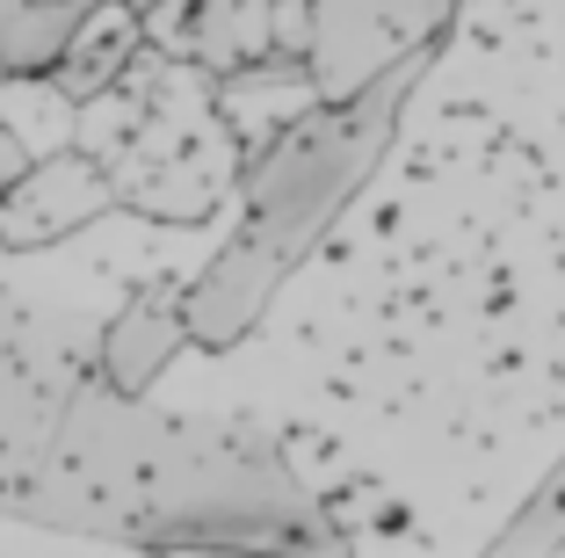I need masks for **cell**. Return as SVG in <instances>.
Returning <instances> with one entry per match:
<instances>
[{
    "label": "cell",
    "instance_id": "cell-1",
    "mask_svg": "<svg viewBox=\"0 0 565 558\" xmlns=\"http://www.w3.org/2000/svg\"><path fill=\"white\" fill-rule=\"evenodd\" d=\"M0 523L152 558H349L276 435L102 378L95 334L0 297Z\"/></svg>",
    "mask_w": 565,
    "mask_h": 558
},
{
    "label": "cell",
    "instance_id": "cell-2",
    "mask_svg": "<svg viewBox=\"0 0 565 558\" xmlns=\"http://www.w3.org/2000/svg\"><path fill=\"white\" fill-rule=\"evenodd\" d=\"M435 51H414L399 66L370 81L349 102H312L305 116H290L276 138L247 152L239 167V218L225 232L196 283H182V313H189V348H239L262 313L276 305V291L290 283V269L333 232V218L363 197V181L377 175V160L399 138L406 102L420 95V81L435 73Z\"/></svg>",
    "mask_w": 565,
    "mask_h": 558
},
{
    "label": "cell",
    "instance_id": "cell-3",
    "mask_svg": "<svg viewBox=\"0 0 565 558\" xmlns=\"http://www.w3.org/2000/svg\"><path fill=\"white\" fill-rule=\"evenodd\" d=\"M457 22V0H312V87L319 102H349L370 81L414 59V51L443 44Z\"/></svg>",
    "mask_w": 565,
    "mask_h": 558
},
{
    "label": "cell",
    "instance_id": "cell-4",
    "mask_svg": "<svg viewBox=\"0 0 565 558\" xmlns=\"http://www.w3.org/2000/svg\"><path fill=\"white\" fill-rule=\"evenodd\" d=\"M146 44L203 81H239L282 59V0H160L146 15Z\"/></svg>",
    "mask_w": 565,
    "mask_h": 558
},
{
    "label": "cell",
    "instance_id": "cell-5",
    "mask_svg": "<svg viewBox=\"0 0 565 558\" xmlns=\"http://www.w3.org/2000/svg\"><path fill=\"white\" fill-rule=\"evenodd\" d=\"M117 203H124L117 175H109L87 146L51 152V160H36L15 189H0V246H8V254H44V246L87 232L95 218H109Z\"/></svg>",
    "mask_w": 565,
    "mask_h": 558
},
{
    "label": "cell",
    "instance_id": "cell-6",
    "mask_svg": "<svg viewBox=\"0 0 565 558\" xmlns=\"http://www.w3.org/2000/svg\"><path fill=\"white\" fill-rule=\"evenodd\" d=\"M189 348V313H182V283H146L109 313V327L95 334V362L102 378L124 399H152L160 370Z\"/></svg>",
    "mask_w": 565,
    "mask_h": 558
},
{
    "label": "cell",
    "instance_id": "cell-7",
    "mask_svg": "<svg viewBox=\"0 0 565 558\" xmlns=\"http://www.w3.org/2000/svg\"><path fill=\"white\" fill-rule=\"evenodd\" d=\"M138 59H146V15H138V8H124V0H102L95 15L81 22V36H73L66 66L51 73V87H58L73 109H87V102L117 95V87L131 81Z\"/></svg>",
    "mask_w": 565,
    "mask_h": 558
},
{
    "label": "cell",
    "instance_id": "cell-8",
    "mask_svg": "<svg viewBox=\"0 0 565 558\" xmlns=\"http://www.w3.org/2000/svg\"><path fill=\"white\" fill-rule=\"evenodd\" d=\"M102 0H0V81H51Z\"/></svg>",
    "mask_w": 565,
    "mask_h": 558
},
{
    "label": "cell",
    "instance_id": "cell-9",
    "mask_svg": "<svg viewBox=\"0 0 565 558\" xmlns=\"http://www.w3.org/2000/svg\"><path fill=\"white\" fill-rule=\"evenodd\" d=\"M565 551V457L551 464V478L515 508V523L500 529L479 558H558Z\"/></svg>",
    "mask_w": 565,
    "mask_h": 558
},
{
    "label": "cell",
    "instance_id": "cell-10",
    "mask_svg": "<svg viewBox=\"0 0 565 558\" xmlns=\"http://www.w3.org/2000/svg\"><path fill=\"white\" fill-rule=\"evenodd\" d=\"M0 109L15 116V131H22V146L36 152V160H51V152H73L66 146V131H73V102L58 95L51 81H8V95H0Z\"/></svg>",
    "mask_w": 565,
    "mask_h": 558
},
{
    "label": "cell",
    "instance_id": "cell-11",
    "mask_svg": "<svg viewBox=\"0 0 565 558\" xmlns=\"http://www.w3.org/2000/svg\"><path fill=\"white\" fill-rule=\"evenodd\" d=\"M30 167H36V152L22 146V131H15V116L0 109V189H15V181L30 175Z\"/></svg>",
    "mask_w": 565,
    "mask_h": 558
},
{
    "label": "cell",
    "instance_id": "cell-12",
    "mask_svg": "<svg viewBox=\"0 0 565 558\" xmlns=\"http://www.w3.org/2000/svg\"><path fill=\"white\" fill-rule=\"evenodd\" d=\"M124 8H138V15H152V8H160V0H124Z\"/></svg>",
    "mask_w": 565,
    "mask_h": 558
}]
</instances>
